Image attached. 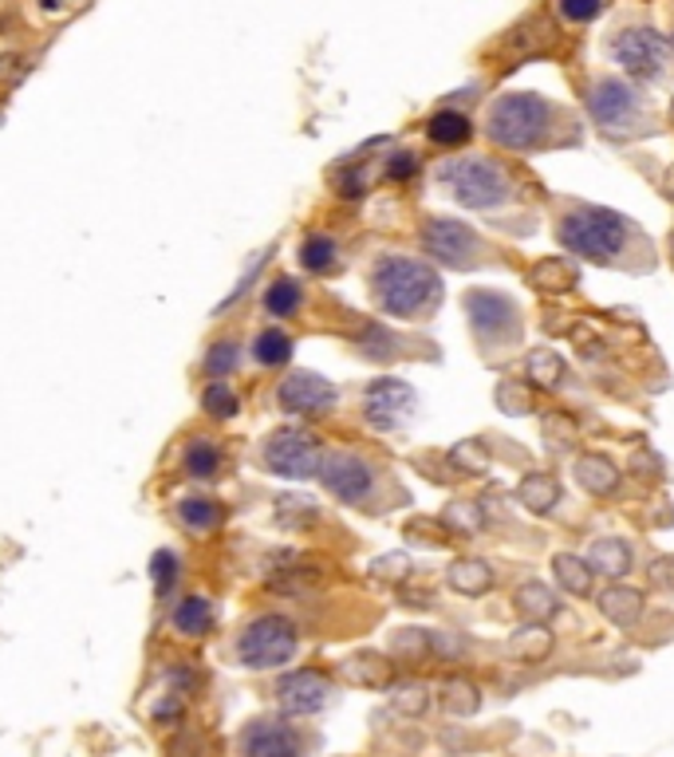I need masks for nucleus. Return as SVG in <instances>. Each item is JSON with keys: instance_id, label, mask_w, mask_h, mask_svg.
Instances as JSON below:
<instances>
[{"instance_id": "f257e3e1", "label": "nucleus", "mask_w": 674, "mask_h": 757, "mask_svg": "<svg viewBox=\"0 0 674 757\" xmlns=\"http://www.w3.org/2000/svg\"><path fill=\"white\" fill-rule=\"evenodd\" d=\"M371 289L379 308L387 316H399V320H415V316H422V312H430L442 301L438 272L426 260H410V257L379 260L371 272Z\"/></svg>"}, {"instance_id": "f03ea898", "label": "nucleus", "mask_w": 674, "mask_h": 757, "mask_svg": "<svg viewBox=\"0 0 674 757\" xmlns=\"http://www.w3.org/2000/svg\"><path fill=\"white\" fill-rule=\"evenodd\" d=\"M552 107L532 91H513L501 95L498 103L489 107V138L505 150H532L540 138L549 135Z\"/></svg>"}, {"instance_id": "7ed1b4c3", "label": "nucleus", "mask_w": 674, "mask_h": 757, "mask_svg": "<svg viewBox=\"0 0 674 757\" xmlns=\"http://www.w3.org/2000/svg\"><path fill=\"white\" fill-rule=\"evenodd\" d=\"M561 245L584 260L608 265V260L620 257V249L627 245V218H620V213L600 209V206L572 209L568 218L561 221Z\"/></svg>"}, {"instance_id": "20e7f679", "label": "nucleus", "mask_w": 674, "mask_h": 757, "mask_svg": "<svg viewBox=\"0 0 674 757\" xmlns=\"http://www.w3.org/2000/svg\"><path fill=\"white\" fill-rule=\"evenodd\" d=\"M438 182L466 209H493L513 194L508 170L489 158H450L438 167Z\"/></svg>"}, {"instance_id": "39448f33", "label": "nucleus", "mask_w": 674, "mask_h": 757, "mask_svg": "<svg viewBox=\"0 0 674 757\" xmlns=\"http://www.w3.org/2000/svg\"><path fill=\"white\" fill-rule=\"evenodd\" d=\"M301 647V635H296V623L284 620V615L269 612L257 615V620L237 635V663L249 667V671H272V667H284Z\"/></svg>"}, {"instance_id": "423d86ee", "label": "nucleus", "mask_w": 674, "mask_h": 757, "mask_svg": "<svg viewBox=\"0 0 674 757\" xmlns=\"http://www.w3.org/2000/svg\"><path fill=\"white\" fill-rule=\"evenodd\" d=\"M260 457H265V469H269V474L289 477V481L316 477L320 474V462H323L320 442H316L308 430H301V426H284V430L269 435Z\"/></svg>"}, {"instance_id": "0eeeda50", "label": "nucleus", "mask_w": 674, "mask_h": 757, "mask_svg": "<svg viewBox=\"0 0 674 757\" xmlns=\"http://www.w3.org/2000/svg\"><path fill=\"white\" fill-rule=\"evenodd\" d=\"M320 481L328 486L332 498H340L343 505H364L375 493V466L364 462L359 454L335 450L320 462Z\"/></svg>"}, {"instance_id": "6e6552de", "label": "nucleus", "mask_w": 674, "mask_h": 757, "mask_svg": "<svg viewBox=\"0 0 674 757\" xmlns=\"http://www.w3.org/2000/svg\"><path fill=\"white\" fill-rule=\"evenodd\" d=\"M666 56H671V44L654 28H627L615 40V60L632 80H659L666 72Z\"/></svg>"}, {"instance_id": "1a4fd4ad", "label": "nucleus", "mask_w": 674, "mask_h": 757, "mask_svg": "<svg viewBox=\"0 0 674 757\" xmlns=\"http://www.w3.org/2000/svg\"><path fill=\"white\" fill-rule=\"evenodd\" d=\"M415 387L403 383V379H375L364 394V418L375 430H399V426L410 423L415 415Z\"/></svg>"}, {"instance_id": "9d476101", "label": "nucleus", "mask_w": 674, "mask_h": 757, "mask_svg": "<svg viewBox=\"0 0 674 757\" xmlns=\"http://www.w3.org/2000/svg\"><path fill=\"white\" fill-rule=\"evenodd\" d=\"M422 249L442 265H450V269H469L474 253H478V233L466 221L430 218L422 225Z\"/></svg>"}, {"instance_id": "9b49d317", "label": "nucleus", "mask_w": 674, "mask_h": 757, "mask_svg": "<svg viewBox=\"0 0 674 757\" xmlns=\"http://www.w3.org/2000/svg\"><path fill=\"white\" fill-rule=\"evenodd\" d=\"M588 111L608 131H627V123L639 114V91L615 75H603L588 87Z\"/></svg>"}, {"instance_id": "f8f14e48", "label": "nucleus", "mask_w": 674, "mask_h": 757, "mask_svg": "<svg viewBox=\"0 0 674 757\" xmlns=\"http://www.w3.org/2000/svg\"><path fill=\"white\" fill-rule=\"evenodd\" d=\"M466 312H469V323H474V332L481 335L486 343H501V340H513L520 328L517 320V304L501 296V292H469L466 296Z\"/></svg>"}, {"instance_id": "ddd939ff", "label": "nucleus", "mask_w": 674, "mask_h": 757, "mask_svg": "<svg viewBox=\"0 0 674 757\" xmlns=\"http://www.w3.org/2000/svg\"><path fill=\"white\" fill-rule=\"evenodd\" d=\"M277 403L289 415H328L340 403V391H335V383H328L316 371H292L281 383V391H277Z\"/></svg>"}, {"instance_id": "4468645a", "label": "nucleus", "mask_w": 674, "mask_h": 757, "mask_svg": "<svg viewBox=\"0 0 674 757\" xmlns=\"http://www.w3.org/2000/svg\"><path fill=\"white\" fill-rule=\"evenodd\" d=\"M241 757H304L301 734L277 718H253L237 737Z\"/></svg>"}, {"instance_id": "2eb2a0df", "label": "nucleus", "mask_w": 674, "mask_h": 757, "mask_svg": "<svg viewBox=\"0 0 674 757\" xmlns=\"http://www.w3.org/2000/svg\"><path fill=\"white\" fill-rule=\"evenodd\" d=\"M328 698H332V679L323 671H311V667L289 671L277 683V703L284 715H316L328 706Z\"/></svg>"}, {"instance_id": "dca6fc26", "label": "nucleus", "mask_w": 674, "mask_h": 757, "mask_svg": "<svg viewBox=\"0 0 674 757\" xmlns=\"http://www.w3.org/2000/svg\"><path fill=\"white\" fill-rule=\"evenodd\" d=\"M343 679L355 686H391L394 679V663L379 651H355L340 663Z\"/></svg>"}, {"instance_id": "f3484780", "label": "nucleus", "mask_w": 674, "mask_h": 757, "mask_svg": "<svg viewBox=\"0 0 674 757\" xmlns=\"http://www.w3.org/2000/svg\"><path fill=\"white\" fill-rule=\"evenodd\" d=\"M170 627L182 639H201V635L213 632V603L206 596H182L177 608L170 612Z\"/></svg>"}, {"instance_id": "a211bd4d", "label": "nucleus", "mask_w": 674, "mask_h": 757, "mask_svg": "<svg viewBox=\"0 0 674 757\" xmlns=\"http://www.w3.org/2000/svg\"><path fill=\"white\" fill-rule=\"evenodd\" d=\"M426 135L438 146H466L474 138V123L462 111H434L426 119Z\"/></svg>"}, {"instance_id": "6ab92c4d", "label": "nucleus", "mask_w": 674, "mask_h": 757, "mask_svg": "<svg viewBox=\"0 0 674 757\" xmlns=\"http://www.w3.org/2000/svg\"><path fill=\"white\" fill-rule=\"evenodd\" d=\"M576 481H580L588 493H612L615 481H620V469H615L612 457H603V454H584L580 462H576Z\"/></svg>"}, {"instance_id": "aec40b11", "label": "nucleus", "mask_w": 674, "mask_h": 757, "mask_svg": "<svg viewBox=\"0 0 674 757\" xmlns=\"http://www.w3.org/2000/svg\"><path fill=\"white\" fill-rule=\"evenodd\" d=\"M588 564L591 572H603V576H623V572L632 569V549L620 537H600L591 540Z\"/></svg>"}, {"instance_id": "412c9836", "label": "nucleus", "mask_w": 674, "mask_h": 757, "mask_svg": "<svg viewBox=\"0 0 674 757\" xmlns=\"http://www.w3.org/2000/svg\"><path fill=\"white\" fill-rule=\"evenodd\" d=\"M301 265L308 272H316V277L332 272L335 265H340V245H335V237H328V233H308L301 245Z\"/></svg>"}, {"instance_id": "4be33fe9", "label": "nucleus", "mask_w": 674, "mask_h": 757, "mask_svg": "<svg viewBox=\"0 0 674 757\" xmlns=\"http://www.w3.org/2000/svg\"><path fill=\"white\" fill-rule=\"evenodd\" d=\"M513 600H517V612L525 615L529 623H544L552 612H556V596H552L549 584H540V581L520 584Z\"/></svg>"}, {"instance_id": "5701e85b", "label": "nucleus", "mask_w": 674, "mask_h": 757, "mask_svg": "<svg viewBox=\"0 0 674 757\" xmlns=\"http://www.w3.org/2000/svg\"><path fill=\"white\" fill-rule=\"evenodd\" d=\"M446 581L462 596H481V591L493 588V572H489L486 561H454L446 572Z\"/></svg>"}, {"instance_id": "b1692460", "label": "nucleus", "mask_w": 674, "mask_h": 757, "mask_svg": "<svg viewBox=\"0 0 674 757\" xmlns=\"http://www.w3.org/2000/svg\"><path fill=\"white\" fill-rule=\"evenodd\" d=\"M221 517H225V509H221L213 498H182V501H177V521H182L189 533L218 529Z\"/></svg>"}, {"instance_id": "393cba45", "label": "nucleus", "mask_w": 674, "mask_h": 757, "mask_svg": "<svg viewBox=\"0 0 674 757\" xmlns=\"http://www.w3.org/2000/svg\"><path fill=\"white\" fill-rule=\"evenodd\" d=\"M182 469H186V477H194V481H209V477H218L221 469V450L209 442V438H194L186 447V454H182Z\"/></svg>"}, {"instance_id": "a878e982", "label": "nucleus", "mask_w": 674, "mask_h": 757, "mask_svg": "<svg viewBox=\"0 0 674 757\" xmlns=\"http://www.w3.org/2000/svg\"><path fill=\"white\" fill-rule=\"evenodd\" d=\"M552 576H556L561 588L572 591V596H588L591 591V564L584 561V557H572V552L552 557Z\"/></svg>"}, {"instance_id": "bb28decb", "label": "nucleus", "mask_w": 674, "mask_h": 757, "mask_svg": "<svg viewBox=\"0 0 674 757\" xmlns=\"http://www.w3.org/2000/svg\"><path fill=\"white\" fill-rule=\"evenodd\" d=\"M520 505L529 509V513H549L561 498V486H556V477L552 474H529L520 481Z\"/></svg>"}, {"instance_id": "cd10ccee", "label": "nucleus", "mask_w": 674, "mask_h": 757, "mask_svg": "<svg viewBox=\"0 0 674 757\" xmlns=\"http://www.w3.org/2000/svg\"><path fill=\"white\" fill-rule=\"evenodd\" d=\"M253 359H257L260 367H281L292 359V335L284 332V328H265V332H257V340H253Z\"/></svg>"}, {"instance_id": "c85d7f7f", "label": "nucleus", "mask_w": 674, "mask_h": 757, "mask_svg": "<svg viewBox=\"0 0 674 757\" xmlns=\"http://www.w3.org/2000/svg\"><path fill=\"white\" fill-rule=\"evenodd\" d=\"M304 304V289L301 281H292V277H281V281H272L269 292H265V312L269 316H277V320H289V316H296Z\"/></svg>"}, {"instance_id": "c756f323", "label": "nucleus", "mask_w": 674, "mask_h": 757, "mask_svg": "<svg viewBox=\"0 0 674 757\" xmlns=\"http://www.w3.org/2000/svg\"><path fill=\"white\" fill-rule=\"evenodd\" d=\"M508 651L517 655L520 663H540L552 651V632H544V623H529L508 639Z\"/></svg>"}, {"instance_id": "7c9ffc66", "label": "nucleus", "mask_w": 674, "mask_h": 757, "mask_svg": "<svg viewBox=\"0 0 674 757\" xmlns=\"http://www.w3.org/2000/svg\"><path fill=\"white\" fill-rule=\"evenodd\" d=\"M600 608L612 623H623V627H627V623H635L644 615V596L635 588H612V591H603Z\"/></svg>"}, {"instance_id": "2f4dec72", "label": "nucleus", "mask_w": 674, "mask_h": 757, "mask_svg": "<svg viewBox=\"0 0 674 757\" xmlns=\"http://www.w3.org/2000/svg\"><path fill=\"white\" fill-rule=\"evenodd\" d=\"M532 284L544 292H564L576 284V269L564 257H544L532 265Z\"/></svg>"}, {"instance_id": "473e14b6", "label": "nucleus", "mask_w": 674, "mask_h": 757, "mask_svg": "<svg viewBox=\"0 0 674 757\" xmlns=\"http://www.w3.org/2000/svg\"><path fill=\"white\" fill-rule=\"evenodd\" d=\"M391 655L399 659V663H422L426 655H434V647H430V632H422V627H403V632H394L391 635Z\"/></svg>"}, {"instance_id": "72a5a7b5", "label": "nucleus", "mask_w": 674, "mask_h": 757, "mask_svg": "<svg viewBox=\"0 0 674 757\" xmlns=\"http://www.w3.org/2000/svg\"><path fill=\"white\" fill-rule=\"evenodd\" d=\"M316 517H320V509H316L311 498H304V493H284V498H277V521H281L284 529H304V525H311Z\"/></svg>"}, {"instance_id": "f704fd0d", "label": "nucleus", "mask_w": 674, "mask_h": 757, "mask_svg": "<svg viewBox=\"0 0 674 757\" xmlns=\"http://www.w3.org/2000/svg\"><path fill=\"white\" fill-rule=\"evenodd\" d=\"M442 706H446L450 715L469 718V715H474V710L481 706L478 686L466 683V679H446V683H442Z\"/></svg>"}, {"instance_id": "c9c22d12", "label": "nucleus", "mask_w": 674, "mask_h": 757, "mask_svg": "<svg viewBox=\"0 0 674 757\" xmlns=\"http://www.w3.org/2000/svg\"><path fill=\"white\" fill-rule=\"evenodd\" d=\"M201 411H206L209 418H233L241 411V399L225 379H213V383L201 391Z\"/></svg>"}, {"instance_id": "e433bc0d", "label": "nucleus", "mask_w": 674, "mask_h": 757, "mask_svg": "<svg viewBox=\"0 0 674 757\" xmlns=\"http://www.w3.org/2000/svg\"><path fill=\"white\" fill-rule=\"evenodd\" d=\"M529 379L537 387H561L564 383V359L552 347H540L529 355Z\"/></svg>"}, {"instance_id": "4c0bfd02", "label": "nucleus", "mask_w": 674, "mask_h": 757, "mask_svg": "<svg viewBox=\"0 0 674 757\" xmlns=\"http://www.w3.org/2000/svg\"><path fill=\"white\" fill-rule=\"evenodd\" d=\"M177 576H182V557H177L174 549H158L155 557H150V581H155L158 596H170Z\"/></svg>"}, {"instance_id": "58836bf2", "label": "nucleus", "mask_w": 674, "mask_h": 757, "mask_svg": "<svg viewBox=\"0 0 674 757\" xmlns=\"http://www.w3.org/2000/svg\"><path fill=\"white\" fill-rule=\"evenodd\" d=\"M237 359H241L237 340H218L206 355V375L209 379H229V375L237 371Z\"/></svg>"}, {"instance_id": "ea45409f", "label": "nucleus", "mask_w": 674, "mask_h": 757, "mask_svg": "<svg viewBox=\"0 0 674 757\" xmlns=\"http://www.w3.org/2000/svg\"><path fill=\"white\" fill-rule=\"evenodd\" d=\"M391 703L399 715H422L430 706V691L422 683H391Z\"/></svg>"}, {"instance_id": "a19ab883", "label": "nucleus", "mask_w": 674, "mask_h": 757, "mask_svg": "<svg viewBox=\"0 0 674 757\" xmlns=\"http://www.w3.org/2000/svg\"><path fill=\"white\" fill-rule=\"evenodd\" d=\"M446 529L457 533V537H469V533H478L481 525H486V517H481V509L478 505H469V501H454V505L446 509Z\"/></svg>"}, {"instance_id": "79ce46f5", "label": "nucleus", "mask_w": 674, "mask_h": 757, "mask_svg": "<svg viewBox=\"0 0 674 757\" xmlns=\"http://www.w3.org/2000/svg\"><path fill=\"white\" fill-rule=\"evenodd\" d=\"M498 406L505 411V415H525V411H532V391L520 383V379H501Z\"/></svg>"}, {"instance_id": "37998d69", "label": "nucleus", "mask_w": 674, "mask_h": 757, "mask_svg": "<svg viewBox=\"0 0 674 757\" xmlns=\"http://www.w3.org/2000/svg\"><path fill=\"white\" fill-rule=\"evenodd\" d=\"M359 352H364L367 359H391L394 335L387 332V328H379V323H367L364 335H359Z\"/></svg>"}, {"instance_id": "c03bdc74", "label": "nucleus", "mask_w": 674, "mask_h": 757, "mask_svg": "<svg viewBox=\"0 0 674 757\" xmlns=\"http://www.w3.org/2000/svg\"><path fill=\"white\" fill-rule=\"evenodd\" d=\"M371 572L379 581H406L410 576V557L406 552H387V557L371 561Z\"/></svg>"}, {"instance_id": "a18cd8bd", "label": "nucleus", "mask_w": 674, "mask_h": 757, "mask_svg": "<svg viewBox=\"0 0 674 757\" xmlns=\"http://www.w3.org/2000/svg\"><path fill=\"white\" fill-rule=\"evenodd\" d=\"M556 9H561L564 21L588 24V21H596V16L603 12V0H556Z\"/></svg>"}, {"instance_id": "49530a36", "label": "nucleus", "mask_w": 674, "mask_h": 757, "mask_svg": "<svg viewBox=\"0 0 674 757\" xmlns=\"http://www.w3.org/2000/svg\"><path fill=\"white\" fill-rule=\"evenodd\" d=\"M454 462H457V469H466V474H481V469L489 466V454L478 442H462V447L454 450Z\"/></svg>"}, {"instance_id": "de8ad7c7", "label": "nucleus", "mask_w": 674, "mask_h": 757, "mask_svg": "<svg viewBox=\"0 0 674 757\" xmlns=\"http://www.w3.org/2000/svg\"><path fill=\"white\" fill-rule=\"evenodd\" d=\"M418 174V158L410 150H399V155L387 158V178L391 182H410Z\"/></svg>"}, {"instance_id": "09e8293b", "label": "nucleus", "mask_w": 674, "mask_h": 757, "mask_svg": "<svg viewBox=\"0 0 674 757\" xmlns=\"http://www.w3.org/2000/svg\"><path fill=\"white\" fill-rule=\"evenodd\" d=\"M544 435L556 442V447H572L576 442V423L572 418H564V415H552V418H544ZM549 442V447H552Z\"/></svg>"}, {"instance_id": "8fccbe9b", "label": "nucleus", "mask_w": 674, "mask_h": 757, "mask_svg": "<svg viewBox=\"0 0 674 757\" xmlns=\"http://www.w3.org/2000/svg\"><path fill=\"white\" fill-rule=\"evenodd\" d=\"M335 194L340 197H364L367 194V178H364V170H340L335 174Z\"/></svg>"}, {"instance_id": "3c124183", "label": "nucleus", "mask_w": 674, "mask_h": 757, "mask_svg": "<svg viewBox=\"0 0 674 757\" xmlns=\"http://www.w3.org/2000/svg\"><path fill=\"white\" fill-rule=\"evenodd\" d=\"M155 722L177 727V722H182V695H174V691H170V695L158 698V703H155Z\"/></svg>"}, {"instance_id": "603ef678", "label": "nucleus", "mask_w": 674, "mask_h": 757, "mask_svg": "<svg viewBox=\"0 0 674 757\" xmlns=\"http://www.w3.org/2000/svg\"><path fill=\"white\" fill-rule=\"evenodd\" d=\"M167 683L177 686L174 695H189V691H197V686H201V674H197L194 667H170Z\"/></svg>"}, {"instance_id": "864d4df0", "label": "nucleus", "mask_w": 674, "mask_h": 757, "mask_svg": "<svg viewBox=\"0 0 674 757\" xmlns=\"http://www.w3.org/2000/svg\"><path fill=\"white\" fill-rule=\"evenodd\" d=\"M651 581H654V584H663V588H674V561H654Z\"/></svg>"}, {"instance_id": "5fc2aeb1", "label": "nucleus", "mask_w": 674, "mask_h": 757, "mask_svg": "<svg viewBox=\"0 0 674 757\" xmlns=\"http://www.w3.org/2000/svg\"><path fill=\"white\" fill-rule=\"evenodd\" d=\"M40 9H44V12H60L63 4H60V0H40Z\"/></svg>"}, {"instance_id": "6e6d98bb", "label": "nucleus", "mask_w": 674, "mask_h": 757, "mask_svg": "<svg viewBox=\"0 0 674 757\" xmlns=\"http://www.w3.org/2000/svg\"><path fill=\"white\" fill-rule=\"evenodd\" d=\"M671 48H674V40H671Z\"/></svg>"}]
</instances>
